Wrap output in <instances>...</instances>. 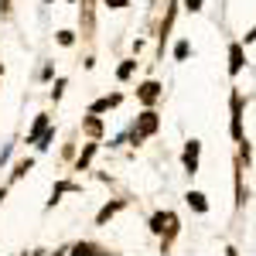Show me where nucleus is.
I'll return each mask as SVG.
<instances>
[{
	"mask_svg": "<svg viewBox=\"0 0 256 256\" xmlns=\"http://www.w3.org/2000/svg\"><path fill=\"white\" fill-rule=\"evenodd\" d=\"M154 130H158V113H144V116H140V126L134 130V140L147 137V134H154Z\"/></svg>",
	"mask_w": 256,
	"mask_h": 256,
	"instance_id": "1",
	"label": "nucleus"
},
{
	"mask_svg": "<svg viewBox=\"0 0 256 256\" xmlns=\"http://www.w3.org/2000/svg\"><path fill=\"white\" fill-rule=\"evenodd\" d=\"M184 168H188V174H195V171H198V140H192L188 150H184Z\"/></svg>",
	"mask_w": 256,
	"mask_h": 256,
	"instance_id": "2",
	"label": "nucleus"
},
{
	"mask_svg": "<svg viewBox=\"0 0 256 256\" xmlns=\"http://www.w3.org/2000/svg\"><path fill=\"white\" fill-rule=\"evenodd\" d=\"M150 229H154V232H164V229L171 232V229H174V216H171V212H164V216H154V226H150Z\"/></svg>",
	"mask_w": 256,
	"mask_h": 256,
	"instance_id": "3",
	"label": "nucleus"
},
{
	"mask_svg": "<svg viewBox=\"0 0 256 256\" xmlns=\"http://www.w3.org/2000/svg\"><path fill=\"white\" fill-rule=\"evenodd\" d=\"M239 68H242V48H239V44H232V52H229V72L236 76Z\"/></svg>",
	"mask_w": 256,
	"mask_h": 256,
	"instance_id": "4",
	"label": "nucleus"
},
{
	"mask_svg": "<svg viewBox=\"0 0 256 256\" xmlns=\"http://www.w3.org/2000/svg\"><path fill=\"white\" fill-rule=\"evenodd\" d=\"M158 82H144V86H140V99H144V102H154V99H158Z\"/></svg>",
	"mask_w": 256,
	"mask_h": 256,
	"instance_id": "5",
	"label": "nucleus"
},
{
	"mask_svg": "<svg viewBox=\"0 0 256 256\" xmlns=\"http://www.w3.org/2000/svg\"><path fill=\"white\" fill-rule=\"evenodd\" d=\"M188 205L198 208V212H205V208H208V205H205V195H198V192H188Z\"/></svg>",
	"mask_w": 256,
	"mask_h": 256,
	"instance_id": "6",
	"label": "nucleus"
},
{
	"mask_svg": "<svg viewBox=\"0 0 256 256\" xmlns=\"http://www.w3.org/2000/svg\"><path fill=\"white\" fill-rule=\"evenodd\" d=\"M120 96H110V99H99L96 106H92V113H102V110H110V106H116Z\"/></svg>",
	"mask_w": 256,
	"mask_h": 256,
	"instance_id": "7",
	"label": "nucleus"
},
{
	"mask_svg": "<svg viewBox=\"0 0 256 256\" xmlns=\"http://www.w3.org/2000/svg\"><path fill=\"white\" fill-rule=\"evenodd\" d=\"M120 208V202H113V205H106V208H102V212H99V222H106V218L113 216V212H116Z\"/></svg>",
	"mask_w": 256,
	"mask_h": 256,
	"instance_id": "8",
	"label": "nucleus"
},
{
	"mask_svg": "<svg viewBox=\"0 0 256 256\" xmlns=\"http://www.w3.org/2000/svg\"><path fill=\"white\" fill-rule=\"evenodd\" d=\"M188 4V10H202V0H184Z\"/></svg>",
	"mask_w": 256,
	"mask_h": 256,
	"instance_id": "9",
	"label": "nucleus"
},
{
	"mask_svg": "<svg viewBox=\"0 0 256 256\" xmlns=\"http://www.w3.org/2000/svg\"><path fill=\"white\" fill-rule=\"evenodd\" d=\"M110 7H126V0H106Z\"/></svg>",
	"mask_w": 256,
	"mask_h": 256,
	"instance_id": "10",
	"label": "nucleus"
}]
</instances>
